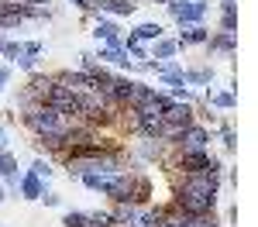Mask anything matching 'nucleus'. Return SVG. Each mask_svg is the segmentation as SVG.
Instances as JSON below:
<instances>
[{
    "instance_id": "nucleus-23",
    "label": "nucleus",
    "mask_w": 258,
    "mask_h": 227,
    "mask_svg": "<svg viewBox=\"0 0 258 227\" xmlns=\"http://www.w3.org/2000/svg\"><path fill=\"white\" fill-rule=\"evenodd\" d=\"M24 55H41V41H28L24 45Z\"/></svg>"
},
{
    "instance_id": "nucleus-22",
    "label": "nucleus",
    "mask_w": 258,
    "mask_h": 227,
    "mask_svg": "<svg viewBox=\"0 0 258 227\" xmlns=\"http://www.w3.org/2000/svg\"><path fill=\"white\" fill-rule=\"evenodd\" d=\"M220 134H224V144H227V148H238V134H234L231 127H224Z\"/></svg>"
},
{
    "instance_id": "nucleus-25",
    "label": "nucleus",
    "mask_w": 258,
    "mask_h": 227,
    "mask_svg": "<svg viewBox=\"0 0 258 227\" xmlns=\"http://www.w3.org/2000/svg\"><path fill=\"white\" fill-rule=\"evenodd\" d=\"M38 200H45V203H48V206H59V196H55V193H41Z\"/></svg>"
},
{
    "instance_id": "nucleus-17",
    "label": "nucleus",
    "mask_w": 258,
    "mask_h": 227,
    "mask_svg": "<svg viewBox=\"0 0 258 227\" xmlns=\"http://www.w3.org/2000/svg\"><path fill=\"white\" fill-rule=\"evenodd\" d=\"M62 224L66 227H93L90 224V213H76V210H69V213L62 217Z\"/></svg>"
},
{
    "instance_id": "nucleus-28",
    "label": "nucleus",
    "mask_w": 258,
    "mask_h": 227,
    "mask_svg": "<svg viewBox=\"0 0 258 227\" xmlns=\"http://www.w3.org/2000/svg\"><path fill=\"white\" fill-rule=\"evenodd\" d=\"M0 200H4V189H0Z\"/></svg>"
},
{
    "instance_id": "nucleus-15",
    "label": "nucleus",
    "mask_w": 258,
    "mask_h": 227,
    "mask_svg": "<svg viewBox=\"0 0 258 227\" xmlns=\"http://www.w3.org/2000/svg\"><path fill=\"white\" fill-rule=\"evenodd\" d=\"M131 38L135 41H159L162 38V24H138Z\"/></svg>"
},
{
    "instance_id": "nucleus-4",
    "label": "nucleus",
    "mask_w": 258,
    "mask_h": 227,
    "mask_svg": "<svg viewBox=\"0 0 258 227\" xmlns=\"http://www.w3.org/2000/svg\"><path fill=\"white\" fill-rule=\"evenodd\" d=\"M176 144L182 148V152H200V148L210 144V131H207V127H197V124H189V127L176 138Z\"/></svg>"
},
{
    "instance_id": "nucleus-27",
    "label": "nucleus",
    "mask_w": 258,
    "mask_h": 227,
    "mask_svg": "<svg viewBox=\"0 0 258 227\" xmlns=\"http://www.w3.org/2000/svg\"><path fill=\"white\" fill-rule=\"evenodd\" d=\"M76 7H83V11H90V0H73Z\"/></svg>"
},
{
    "instance_id": "nucleus-1",
    "label": "nucleus",
    "mask_w": 258,
    "mask_h": 227,
    "mask_svg": "<svg viewBox=\"0 0 258 227\" xmlns=\"http://www.w3.org/2000/svg\"><path fill=\"white\" fill-rule=\"evenodd\" d=\"M217 183H220V162L207 165L203 172H189L182 186L176 193V210L189 213V217H203V213H214V203H217Z\"/></svg>"
},
{
    "instance_id": "nucleus-6",
    "label": "nucleus",
    "mask_w": 258,
    "mask_h": 227,
    "mask_svg": "<svg viewBox=\"0 0 258 227\" xmlns=\"http://www.w3.org/2000/svg\"><path fill=\"white\" fill-rule=\"evenodd\" d=\"M155 100V90L152 86H145V83H135V90H131V97H127V110H141V107H148V103Z\"/></svg>"
},
{
    "instance_id": "nucleus-16",
    "label": "nucleus",
    "mask_w": 258,
    "mask_h": 227,
    "mask_svg": "<svg viewBox=\"0 0 258 227\" xmlns=\"http://www.w3.org/2000/svg\"><path fill=\"white\" fill-rule=\"evenodd\" d=\"M207 41H210V48H214V52H234V48H238L234 35H227V31H220L217 38H207Z\"/></svg>"
},
{
    "instance_id": "nucleus-21",
    "label": "nucleus",
    "mask_w": 258,
    "mask_h": 227,
    "mask_svg": "<svg viewBox=\"0 0 258 227\" xmlns=\"http://www.w3.org/2000/svg\"><path fill=\"white\" fill-rule=\"evenodd\" d=\"M210 103H214V107H224V110H231V107H234V97H231V93H214Z\"/></svg>"
},
{
    "instance_id": "nucleus-20",
    "label": "nucleus",
    "mask_w": 258,
    "mask_h": 227,
    "mask_svg": "<svg viewBox=\"0 0 258 227\" xmlns=\"http://www.w3.org/2000/svg\"><path fill=\"white\" fill-rule=\"evenodd\" d=\"M31 176H38V179H48V176H52V165L45 162V159H35V165H31Z\"/></svg>"
},
{
    "instance_id": "nucleus-8",
    "label": "nucleus",
    "mask_w": 258,
    "mask_h": 227,
    "mask_svg": "<svg viewBox=\"0 0 258 227\" xmlns=\"http://www.w3.org/2000/svg\"><path fill=\"white\" fill-rule=\"evenodd\" d=\"M148 193H152V183H148L145 176H131V186H127V200H131V203H145V200H148Z\"/></svg>"
},
{
    "instance_id": "nucleus-11",
    "label": "nucleus",
    "mask_w": 258,
    "mask_h": 227,
    "mask_svg": "<svg viewBox=\"0 0 258 227\" xmlns=\"http://www.w3.org/2000/svg\"><path fill=\"white\" fill-rule=\"evenodd\" d=\"M138 220V203H117V210H114V224L117 227H131Z\"/></svg>"
},
{
    "instance_id": "nucleus-18",
    "label": "nucleus",
    "mask_w": 258,
    "mask_h": 227,
    "mask_svg": "<svg viewBox=\"0 0 258 227\" xmlns=\"http://www.w3.org/2000/svg\"><path fill=\"white\" fill-rule=\"evenodd\" d=\"M176 55V41H155V59H172Z\"/></svg>"
},
{
    "instance_id": "nucleus-24",
    "label": "nucleus",
    "mask_w": 258,
    "mask_h": 227,
    "mask_svg": "<svg viewBox=\"0 0 258 227\" xmlns=\"http://www.w3.org/2000/svg\"><path fill=\"white\" fill-rule=\"evenodd\" d=\"M18 65H21V69H35V55H21Z\"/></svg>"
},
{
    "instance_id": "nucleus-26",
    "label": "nucleus",
    "mask_w": 258,
    "mask_h": 227,
    "mask_svg": "<svg viewBox=\"0 0 258 227\" xmlns=\"http://www.w3.org/2000/svg\"><path fill=\"white\" fill-rule=\"evenodd\" d=\"M7 76H11V72H7V69L0 65V90H4V83H7Z\"/></svg>"
},
{
    "instance_id": "nucleus-19",
    "label": "nucleus",
    "mask_w": 258,
    "mask_h": 227,
    "mask_svg": "<svg viewBox=\"0 0 258 227\" xmlns=\"http://www.w3.org/2000/svg\"><path fill=\"white\" fill-rule=\"evenodd\" d=\"M182 80H186V83H210V80H214V72H210V69H193V72H186Z\"/></svg>"
},
{
    "instance_id": "nucleus-10",
    "label": "nucleus",
    "mask_w": 258,
    "mask_h": 227,
    "mask_svg": "<svg viewBox=\"0 0 258 227\" xmlns=\"http://www.w3.org/2000/svg\"><path fill=\"white\" fill-rule=\"evenodd\" d=\"M97 59L117 62V65H127V69H131V59H127V52H124V45H103V48L97 52Z\"/></svg>"
},
{
    "instance_id": "nucleus-7",
    "label": "nucleus",
    "mask_w": 258,
    "mask_h": 227,
    "mask_svg": "<svg viewBox=\"0 0 258 227\" xmlns=\"http://www.w3.org/2000/svg\"><path fill=\"white\" fill-rule=\"evenodd\" d=\"M90 7L110 11V14H117V18H131V14H135V4H131V0H90Z\"/></svg>"
},
{
    "instance_id": "nucleus-13",
    "label": "nucleus",
    "mask_w": 258,
    "mask_h": 227,
    "mask_svg": "<svg viewBox=\"0 0 258 227\" xmlns=\"http://www.w3.org/2000/svg\"><path fill=\"white\" fill-rule=\"evenodd\" d=\"M210 38V35H207V28H203V24H186V28H182V45H203V41Z\"/></svg>"
},
{
    "instance_id": "nucleus-12",
    "label": "nucleus",
    "mask_w": 258,
    "mask_h": 227,
    "mask_svg": "<svg viewBox=\"0 0 258 227\" xmlns=\"http://www.w3.org/2000/svg\"><path fill=\"white\" fill-rule=\"evenodd\" d=\"M0 176L18 189V159H14V155H7V152H0Z\"/></svg>"
},
{
    "instance_id": "nucleus-3",
    "label": "nucleus",
    "mask_w": 258,
    "mask_h": 227,
    "mask_svg": "<svg viewBox=\"0 0 258 227\" xmlns=\"http://www.w3.org/2000/svg\"><path fill=\"white\" fill-rule=\"evenodd\" d=\"M162 124H169V127H179V131H186L189 124H193V107L189 103H179L172 100L165 110H162Z\"/></svg>"
},
{
    "instance_id": "nucleus-9",
    "label": "nucleus",
    "mask_w": 258,
    "mask_h": 227,
    "mask_svg": "<svg viewBox=\"0 0 258 227\" xmlns=\"http://www.w3.org/2000/svg\"><path fill=\"white\" fill-rule=\"evenodd\" d=\"M93 35H97V38H103L107 45H120V41H124V38H120V28L114 24V21H97Z\"/></svg>"
},
{
    "instance_id": "nucleus-2",
    "label": "nucleus",
    "mask_w": 258,
    "mask_h": 227,
    "mask_svg": "<svg viewBox=\"0 0 258 227\" xmlns=\"http://www.w3.org/2000/svg\"><path fill=\"white\" fill-rule=\"evenodd\" d=\"M165 7H169V14L186 28V24H200L203 14H207V4L203 0H165Z\"/></svg>"
},
{
    "instance_id": "nucleus-14",
    "label": "nucleus",
    "mask_w": 258,
    "mask_h": 227,
    "mask_svg": "<svg viewBox=\"0 0 258 227\" xmlns=\"http://www.w3.org/2000/svg\"><path fill=\"white\" fill-rule=\"evenodd\" d=\"M18 186H21V193H24V200H38L41 193H45L38 176H24V179H18Z\"/></svg>"
},
{
    "instance_id": "nucleus-29",
    "label": "nucleus",
    "mask_w": 258,
    "mask_h": 227,
    "mask_svg": "<svg viewBox=\"0 0 258 227\" xmlns=\"http://www.w3.org/2000/svg\"><path fill=\"white\" fill-rule=\"evenodd\" d=\"M159 4H165V0H159Z\"/></svg>"
},
{
    "instance_id": "nucleus-5",
    "label": "nucleus",
    "mask_w": 258,
    "mask_h": 227,
    "mask_svg": "<svg viewBox=\"0 0 258 227\" xmlns=\"http://www.w3.org/2000/svg\"><path fill=\"white\" fill-rule=\"evenodd\" d=\"M210 162H214V155H210L207 148H200V152H182V159H179V165H182L186 176H189V172H203Z\"/></svg>"
}]
</instances>
